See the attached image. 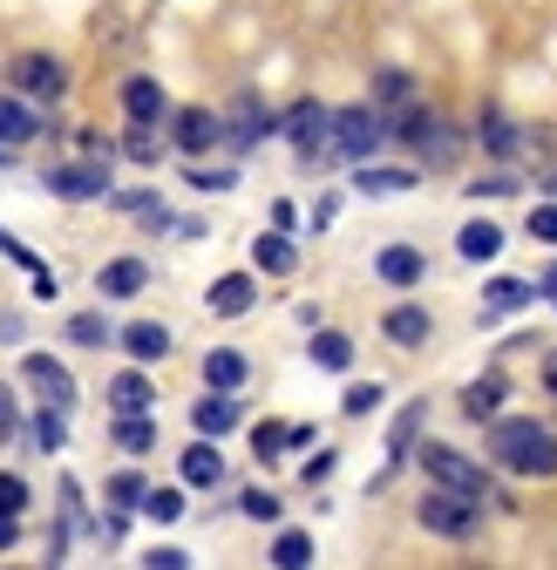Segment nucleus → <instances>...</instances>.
Returning a JSON list of instances; mask_svg holds the SVG:
<instances>
[{"instance_id": "f257e3e1", "label": "nucleus", "mask_w": 557, "mask_h": 570, "mask_svg": "<svg viewBox=\"0 0 557 570\" xmlns=\"http://www.w3.org/2000/svg\"><path fill=\"white\" fill-rule=\"evenodd\" d=\"M490 462L504 475H557V435L537 421H497L490 428Z\"/></svg>"}, {"instance_id": "f03ea898", "label": "nucleus", "mask_w": 557, "mask_h": 570, "mask_svg": "<svg viewBox=\"0 0 557 570\" xmlns=\"http://www.w3.org/2000/svg\"><path fill=\"white\" fill-rule=\"evenodd\" d=\"M422 530H436V537H449V543H476L482 537V495H462V489H442V482H429V495H422Z\"/></svg>"}, {"instance_id": "7ed1b4c3", "label": "nucleus", "mask_w": 557, "mask_h": 570, "mask_svg": "<svg viewBox=\"0 0 557 570\" xmlns=\"http://www.w3.org/2000/svg\"><path fill=\"white\" fill-rule=\"evenodd\" d=\"M414 462H422L429 482L462 489V495H482V503H490V475H482V462H469L462 449H449V442H414Z\"/></svg>"}, {"instance_id": "20e7f679", "label": "nucleus", "mask_w": 557, "mask_h": 570, "mask_svg": "<svg viewBox=\"0 0 557 570\" xmlns=\"http://www.w3.org/2000/svg\"><path fill=\"white\" fill-rule=\"evenodd\" d=\"M326 142H333V157H361V164H368L381 142H388V116H381L374 102H361V109H333Z\"/></svg>"}, {"instance_id": "39448f33", "label": "nucleus", "mask_w": 557, "mask_h": 570, "mask_svg": "<svg viewBox=\"0 0 557 570\" xmlns=\"http://www.w3.org/2000/svg\"><path fill=\"white\" fill-rule=\"evenodd\" d=\"M388 142H401L408 157H429V164H449V150H456V142L442 136V116L414 109V102H401V116L388 122Z\"/></svg>"}, {"instance_id": "423d86ee", "label": "nucleus", "mask_w": 557, "mask_h": 570, "mask_svg": "<svg viewBox=\"0 0 557 570\" xmlns=\"http://www.w3.org/2000/svg\"><path fill=\"white\" fill-rule=\"evenodd\" d=\"M41 184H48L61 204H96V197H109V157H89V164H48Z\"/></svg>"}, {"instance_id": "0eeeda50", "label": "nucleus", "mask_w": 557, "mask_h": 570, "mask_svg": "<svg viewBox=\"0 0 557 570\" xmlns=\"http://www.w3.org/2000/svg\"><path fill=\"white\" fill-rule=\"evenodd\" d=\"M326 129H333V109H320V102H293L286 116H278V136H293V150H300L306 164H326V157H333Z\"/></svg>"}, {"instance_id": "6e6552de", "label": "nucleus", "mask_w": 557, "mask_h": 570, "mask_svg": "<svg viewBox=\"0 0 557 570\" xmlns=\"http://www.w3.org/2000/svg\"><path fill=\"white\" fill-rule=\"evenodd\" d=\"M14 89L28 102H61L68 96V61L61 55H21L14 61Z\"/></svg>"}, {"instance_id": "1a4fd4ad", "label": "nucleus", "mask_w": 557, "mask_h": 570, "mask_svg": "<svg viewBox=\"0 0 557 570\" xmlns=\"http://www.w3.org/2000/svg\"><path fill=\"white\" fill-rule=\"evenodd\" d=\"M21 381H28L48 407H76V374H68L55 353H28V361H21Z\"/></svg>"}, {"instance_id": "9d476101", "label": "nucleus", "mask_w": 557, "mask_h": 570, "mask_svg": "<svg viewBox=\"0 0 557 570\" xmlns=\"http://www.w3.org/2000/svg\"><path fill=\"white\" fill-rule=\"evenodd\" d=\"M476 142L490 157H524V150H537V136H524V122H510L504 109H482L476 116Z\"/></svg>"}, {"instance_id": "9b49d317", "label": "nucleus", "mask_w": 557, "mask_h": 570, "mask_svg": "<svg viewBox=\"0 0 557 570\" xmlns=\"http://www.w3.org/2000/svg\"><path fill=\"white\" fill-rule=\"evenodd\" d=\"M272 129H278V116H265L252 89H245V96L232 102V116H225V142H232V150H252V142H265Z\"/></svg>"}, {"instance_id": "f8f14e48", "label": "nucleus", "mask_w": 557, "mask_h": 570, "mask_svg": "<svg viewBox=\"0 0 557 570\" xmlns=\"http://www.w3.org/2000/svg\"><path fill=\"white\" fill-rule=\"evenodd\" d=\"M170 142L184 157H204L212 142H225V116H212V109H177V129H170Z\"/></svg>"}, {"instance_id": "ddd939ff", "label": "nucleus", "mask_w": 557, "mask_h": 570, "mask_svg": "<svg viewBox=\"0 0 557 570\" xmlns=\"http://www.w3.org/2000/svg\"><path fill=\"white\" fill-rule=\"evenodd\" d=\"M41 129H48V116L28 96H0V142H8V150H28Z\"/></svg>"}, {"instance_id": "4468645a", "label": "nucleus", "mask_w": 557, "mask_h": 570, "mask_svg": "<svg viewBox=\"0 0 557 570\" xmlns=\"http://www.w3.org/2000/svg\"><path fill=\"white\" fill-rule=\"evenodd\" d=\"M96 293H102V299H136V293H150V265H144V258H109V265H96Z\"/></svg>"}, {"instance_id": "2eb2a0df", "label": "nucleus", "mask_w": 557, "mask_h": 570, "mask_svg": "<svg viewBox=\"0 0 557 570\" xmlns=\"http://www.w3.org/2000/svg\"><path fill=\"white\" fill-rule=\"evenodd\" d=\"M116 346L129 353L136 367H150V361H170V326H164V320H136V326H123V333H116Z\"/></svg>"}, {"instance_id": "dca6fc26", "label": "nucleus", "mask_w": 557, "mask_h": 570, "mask_svg": "<svg viewBox=\"0 0 557 570\" xmlns=\"http://www.w3.org/2000/svg\"><path fill=\"white\" fill-rule=\"evenodd\" d=\"M123 116L129 122H164L170 116V96L157 76H123Z\"/></svg>"}, {"instance_id": "f3484780", "label": "nucleus", "mask_w": 557, "mask_h": 570, "mask_svg": "<svg viewBox=\"0 0 557 570\" xmlns=\"http://www.w3.org/2000/svg\"><path fill=\"white\" fill-rule=\"evenodd\" d=\"M422 421H429V401H408V407L394 414V428H388V469L414 462V442H422ZM388 469H381V475H388Z\"/></svg>"}, {"instance_id": "a211bd4d", "label": "nucleus", "mask_w": 557, "mask_h": 570, "mask_svg": "<svg viewBox=\"0 0 557 570\" xmlns=\"http://www.w3.org/2000/svg\"><path fill=\"white\" fill-rule=\"evenodd\" d=\"M177 469H184V482H190V489H218V482H225V455H218V435H197V442L184 449V462H177Z\"/></svg>"}, {"instance_id": "6ab92c4d", "label": "nucleus", "mask_w": 557, "mask_h": 570, "mask_svg": "<svg viewBox=\"0 0 557 570\" xmlns=\"http://www.w3.org/2000/svg\"><path fill=\"white\" fill-rule=\"evenodd\" d=\"M252 299H258V285H252V272H225L212 293H204V306H212L218 320H238V313H252Z\"/></svg>"}, {"instance_id": "aec40b11", "label": "nucleus", "mask_w": 557, "mask_h": 570, "mask_svg": "<svg viewBox=\"0 0 557 570\" xmlns=\"http://www.w3.org/2000/svg\"><path fill=\"white\" fill-rule=\"evenodd\" d=\"M374 278H388V285H401V293H408V285L429 278V258L414 252V245H388V252L374 258Z\"/></svg>"}, {"instance_id": "412c9836", "label": "nucleus", "mask_w": 557, "mask_h": 570, "mask_svg": "<svg viewBox=\"0 0 557 570\" xmlns=\"http://www.w3.org/2000/svg\"><path fill=\"white\" fill-rule=\"evenodd\" d=\"M238 401L225 394V387H212V394H204L197 407H190V428H197V435H232V428H238Z\"/></svg>"}, {"instance_id": "4be33fe9", "label": "nucleus", "mask_w": 557, "mask_h": 570, "mask_svg": "<svg viewBox=\"0 0 557 570\" xmlns=\"http://www.w3.org/2000/svg\"><path fill=\"white\" fill-rule=\"evenodd\" d=\"M381 333L394 340V346H429V333H436V320H429V306H394L388 320H381Z\"/></svg>"}, {"instance_id": "5701e85b", "label": "nucleus", "mask_w": 557, "mask_h": 570, "mask_svg": "<svg viewBox=\"0 0 557 570\" xmlns=\"http://www.w3.org/2000/svg\"><path fill=\"white\" fill-rule=\"evenodd\" d=\"M354 190L361 197H401V190H414V170H401V164H361Z\"/></svg>"}, {"instance_id": "b1692460", "label": "nucleus", "mask_w": 557, "mask_h": 570, "mask_svg": "<svg viewBox=\"0 0 557 570\" xmlns=\"http://www.w3.org/2000/svg\"><path fill=\"white\" fill-rule=\"evenodd\" d=\"M109 407H116V414H150V407H157V387L129 367V374H116V381H109Z\"/></svg>"}, {"instance_id": "393cba45", "label": "nucleus", "mask_w": 557, "mask_h": 570, "mask_svg": "<svg viewBox=\"0 0 557 570\" xmlns=\"http://www.w3.org/2000/svg\"><path fill=\"white\" fill-rule=\"evenodd\" d=\"M456 252H462L469 265H482V258H497V252H504V232H497L490 218H469V225L456 232Z\"/></svg>"}, {"instance_id": "a878e982", "label": "nucleus", "mask_w": 557, "mask_h": 570, "mask_svg": "<svg viewBox=\"0 0 557 570\" xmlns=\"http://www.w3.org/2000/svg\"><path fill=\"white\" fill-rule=\"evenodd\" d=\"M204 387H225V394H238V387H245V353H232V346H212V353H204Z\"/></svg>"}, {"instance_id": "bb28decb", "label": "nucleus", "mask_w": 557, "mask_h": 570, "mask_svg": "<svg viewBox=\"0 0 557 570\" xmlns=\"http://www.w3.org/2000/svg\"><path fill=\"white\" fill-rule=\"evenodd\" d=\"M61 340H68V346L102 353V346H116V326H109V320H102V306H96V313H76V320H68V326H61Z\"/></svg>"}, {"instance_id": "cd10ccee", "label": "nucleus", "mask_w": 557, "mask_h": 570, "mask_svg": "<svg viewBox=\"0 0 557 570\" xmlns=\"http://www.w3.org/2000/svg\"><path fill=\"white\" fill-rule=\"evenodd\" d=\"M252 265H258L265 278H286V272L300 265V252H293L286 238H278V232H265V238H252Z\"/></svg>"}, {"instance_id": "c85d7f7f", "label": "nucleus", "mask_w": 557, "mask_h": 570, "mask_svg": "<svg viewBox=\"0 0 557 570\" xmlns=\"http://www.w3.org/2000/svg\"><path fill=\"white\" fill-rule=\"evenodd\" d=\"M35 449L41 455H61L68 449V407H48V401L35 407Z\"/></svg>"}, {"instance_id": "c756f323", "label": "nucleus", "mask_w": 557, "mask_h": 570, "mask_svg": "<svg viewBox=\"0 0 557 570\" xmlns=\"http://www.w3.org/2000/svg\"><path fill=\"white\" fill-rule=\"evenodd\" d=\"M313 367H326V374H346V367H354V340H346V333H313Z\"/></svg>"}, {"instance_id": "7c9ffc66", "label": "nucleus", "mask_w": 557, "mask_h": 570, "mask_svg": "<svg viewBox=\"0 0 557 570\" xmlns=\"http://www.w3.org/2000/svg\"><path fill=\"white\" fill-rule=\"evenodd\" d=\"M116 449H123V455L157 449V421H150V414H116Z\"/></svg>"}, {"instance_id": "2f4dec72", "label": "nucleus", "mask_w": 557, "mask_h": 570, "mask_svg": "<svg viewBox=\"0 0 557 570\" xmlns=\"http://www.w3.org/2000/svg\"><path fill=\"white\" fill-rule=\"evenodd\" d=\"M497 401H504V381H497V374H482V381L462 387V414H469V421H490Z\"/></svg>"}, {"instance_id": "473e14b6", "label": "nucleus", "mask_w": 557, "mask_h": 570, "mask_svg": "<svg viewBox=\"0 0 557 570\" xmlns=\"http://www.w3.org/2000/svg\"><path fill=\"white\" fill-rule=\"evenodd\" d=\"M123 157H129V164H157V157H164L157 122H129V129H123Z\"/></svg>"}, {"instance_id": "72a5a7b5", "label": "nucleus", "mask_w": 557, "mask_h": 570, "mask_svg": "<svg viewBox=\"0 0 557 570\" xmlns=\"http://www.w3.org/2000/svg\"><path fill=\"white\" fill-rule=\"evenodd\" d=\"M482 293H490V306H482V313H524V306L537 299L524 278H490V285H482Z\"/></svg>"}, {"instance_id": "f704fd0d", "label": "nucleus", "mask_w": 557, "mask_h": 570, "mask_svg": "<svg viewBox=\"0 0 557 570\" xmlns=\"http://www.w3.org/2000/svg\"><path fill=\"white\" fill-rule=\"evenodd\" d=\"M272 563H278V570H300V563H313V537H306V530H278V543H272Z\"/></svg>"}, {"instance_id": "c9c22d12", "label": "nucleus", "mask_w": 557, "mask_h": 570, "mask_svg": "<svg viewBox=\"0 0 557 570\" xmlns=\"http://www.w3.org/2000/svg\"><path fill=\"white\" fill-rule=\"evenodd\" d=\"M144 517L150 523H177L184 517V489H144Z\"/></svg>"}, {"instance_id": "e433bc0d", "label": "nucleus", "mask_w": 557, "mask_h": 570, "mask_svg": "<svg viewBox=\"0 0 557 570\" xmlns=\"http://www.w3.org/2000/svg\"><path fill=\"white\" fill-rule=\"evenodd\" d=\"M374 96L401 109V102H414V76H408V68H381V76H374Z\"/></svg>"}, {"instance_id": "4c0bfd02", "label": "nucleus", "mask_w": 557, "mask_h": 570, "mask_svg": "<svg viewBox=\"0 0 557 570\" xmlns=\"http://www.w3.org/2000/svg\"><path fill=\"white\" fill-rule=\"evenodd\" d=\"M184 184H190V190H204V197H218V190H232V184H238V170H232V164H218V170L190 164V170H184Z\"/></svg>"}, {"instance_id": "58836bf2", "label": "nucleus", "mask_w": 557, "mask_h": 570, "mask_svg": "<svg viewBox=\"0 0 557 570\" xmlns=\"http://www.w3.org/2000/svg\"><path fill=\"white\" fill-rule=\"evenodd\" d=\"M109 503H116V510H144V475H136V469L109 475Z\"/></svg>"}, {"instance_id": "ea45409f", "label": "nucleus", "mask_w": 557, "mask_h": 570, "mask_svg": "<svg viewBox=\"0 0 557 570\" xmlns=\"http://www.w3.org/2000/svg\"><path fill=\"white\" fill-rule=\"evenodd\" d=\"M238 510H245L252 523H278V495H272V489H245V495H238Z\"/></svg>"}, {"instance_id": "a19ab883", "label": "nucleus", "mask_w": 557, "mask_h": 570, "mask_svg": "<svg viewBox=\"0 0 557 570\" xmlns=\"http://www.w3.org/2000/svg\"><path fill=\"white\" fill-rule=\"evenodd\" d=\"M340 407L354 414V421H361V414H374V407H381V381H354V387H346V401H340Z\"/></svg>"}, {"instance_id": "79ce46f5", "label": "nucleus", "mask_w": 557, "mask_h": 570, "mask_svg": "<svg viewBox=\"0 0 557 570\" xmlns=\"http://www.w3.org/2000/svg\"><path fill=\"white\" fill-rule=\"evenodd\" d=\"M278 449H286V428H272V421H265V428H252V455H258L265 469L278 462Z\"/></svg>"}, {"instance_id": "37998d69", "label": "nucleus", "mask_w": 557, "mask_h": 570, "mask_svg": "<svg viewBox=\"0 0 557 570\" xmlns=\"http://www.w3.org/2000/svg\"><path fill=\"white\" fill-rule=\"evenodd\" d=\"M0 510H14V517L28 510V482H21L14 469H0Z\"/></svg>"}, {"instance_id": "c03bdc74", "label": "nucleus", "mask_w": 557, "mask_h": 570, "mask_svg": "<svg viewBox=\"0 0 557 570\" xmlns=\"http://www.w3.org/2000/svg\"><path fill=\"white\" fill-rule=\"evenodd\" d=\"M530 238L537 245H557V204H530Z\"/></svg>"}, {"instance_id": "a18cd8bd", "label": "nucleus", "mask_w": 557, "mask_h": 570, "mask_svg": "<svg viewBox=\"0 0 557 570\" xmlns=\"http://www.w3.org/2000/svg\"><path fill=\"white\" fill-rule=\"evenodd\" d=\"M333 469H340V455H333V449H320L300 475H306V489H320V482H333Z\"/></svg>"}, {"instance_id": "49530a36", "label": "nucleus", "mask_w": 557, "mask_h": 570, "mask_svg": "<svg viewBox=\"0 0 557 570\" xmlns=\"http://www.w3.org/2000/svg\"><path fill=\"white\" fill-rule=\"evenodd\" d=\"M14 421H21V414H14V394H8V387H0V449H8V442H14Z\"/></svg>"}, {"instance_id": "de8ad7c7", "label": "nucleus", "mask_w": 557, "mask_h": 570, "mask_svg": "<svg viewBox=\"0 0 557 570\" xmlns=\"http://www.w3.org/2000/svg\"><path fill=\"white\" fill-rule=\"evenodd\" d=\"M517 190V177H482V184H469V197H510Z\"/></svg>"}, {"instance_id": "09e8293b", "label": "nucleus", "mask_w": 557, "mask_h": 570, "mask_svg": "<svg viewBox=\"0 0 557 570\" xmlns=\"http://www.w3.org/2000/svg\"><path fill=\"white\" fill-rule=\"evenodd\" d=\"M21 543V517L14 510H0V550H14Z\"/></svg>"}, {"instance_id": "8fccbe9b", "label": "nucleus", "mask_w": 557, "mask_h": 570, "mask_svg": "<svg viewBox=\"0 0 557 570\" xmlns=\"http://www.w3.org/2000/svg\"><path fill=\"white\" fill-rule=\"evenodd\" d=\"M150 563H157V570H184L190 557H184V550H150Z\"/></svg>"}, {"instance_id": "3c124183", "label": "nucleus", "mask_w": 557, "mask_h": 570, "mask_svg": "<svg viewBox=\"0 0 557 570\" xmlns=\"http://www.w3.org/2000/svg\"><path fill=\"white\" fill-rule=\"evenodd\" d=\"M544 387L557 394V353H550V361H544Z\"/></svg>"}]
</instances>
